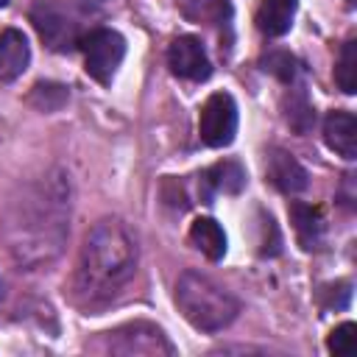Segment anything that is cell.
Here are the masks:
<instances>
[{
	"mask_svg": "<svg viewBox=\"0 0 357 357\" xmlns=\"http://www.w3.org/2000/svg\"><path fill=\"white\" fill-rule=\"evenodd\" d=\"M84 67L98 84H109L126 56V39L112 28H95L81 36Z\"/></svg>",
	"mask_w": 357,
	"mask_h": 357,
	"instance_id": "obj_4",
	"label": "cell"
},
{
	"mask_svg": "<svg viewBox=\"0 0 357 357\" xmlns=\"http://www.w3.org/2000/svg\"><path fill=\"white\" fill-rule=\"evenodd\" d=\"M70 220V184L64 173H45L31 181L14 201L6 240L20 265H39L53 259L67 237Z\"/></svg>",
	"mask_w": 357,
	"mask_h": 357,
	"instance_id": "obj_1",
	"label": "cell"
},
{
	"mask_svg": "<svg viewBox=\"0 0 357 357\" xmlns=\"http://www.w3.org/2000/svg\"><path fill=\"white\" fill-rule=\"evenodd\" d=\"M354 337H357V326L351 321H346V324L332 329V335L326 337V349L332 354H351L354 351Z\"/></svg>",
	"mask_w": 357,
	"mask_h": 357,
	"instance_id": "obj_21",
	"label": "cell"
},
{
	"mask_svg": "<svg viewBox=\"0 0 357 357\" xmlns=\"http://www.w3.org/2000/svg\"><path fill=\"white\" fill-rule=\"evenodd\" d=\"M324 139L343 159H354L357 156V120H354V114L351 112H329L324 120Z\"/></svg>",
	"mask_w": 357,
	"mask_h": 357,
	"instance_id": "obj_11",
	"label": "cell"
},
{
	"mask_svg": "<svg viewBox=\"0 0 357 357\" xmlns=\"http://www.w3.org/2000/svg\"><path fill=\"white\" fill-rule=\"evenodd\" d=\"M201 187H204V201L209 204V198L215 192L223 195H237L245 187V170L237 162H218L212 165L204 176H201Z\"/></svg>",
	"mask_w": 357,
	"mask_h": 357,
	"instance_id": "obj_12",
	"label": "cell"
},
{
	"mask_svg": "<svg viewBox=\"0 0 357 357\" xmlns=\"http://www.w3.org/2000/svg\"><path fill=\"white\" fill-rule=\"evenodd\" d=\"M176 304L187 324L201 332H220L237 318V298L198 271H184L176 282Z\"/></svg>",
	"mask_w": 357,
	"mask_h": 357,
	"instance_id": "obj_3",
	"label": "cell"
},
{
	"mask_svg": "<svg viewBox=\"0 0 357 357\" xmlns=\"http://www.w3.org/2000/svg\"><path fill=\"white\" fill-rule=\"evenodd\" d=\"M39 112H56L64 106L67 100V86L61 84H36L31 89V98H28Z\"/></svg>",
	"mask_w": 357,
	"mask_h": 357,
	"instance_id": "obj_17",
	"label": "cell"
},
{
	"mask_svg": "<svg viewBox=\"0 0 357 357\" xmlns=\"http://www.w3.org/2000/svg\"><path fill=\"white\" fill-rule=\"evenodd\" d=\"M137 271V240L126 223L98 220L78 251L73 273V296L78 304L98 307L114 298Z\"/></svg>",
	"mask_w": 357,
	"mask_h": 357,
	"instance_id": "obj_2",
	"label": "cell"
},
{
	"mask_svg": "<svg viewBox=\"0 0 357 357\" xmlns=\"http://www.w3.org/2000/svg\"><path fill=\"white\" fill-rule=\"evenodd\" d=\"M3 6H8V0H0V8H3Z\"/></svg>",
	"mask_w": 357,
	"mask_h": 357,
	"instance_id": "obj_22",
	"label": "cell"
},
{
	"mask_svg": "<svg viewBox=\"0 0 357 357\" xmlns=\"http://www.w3.org/2000/svg\"><path fill=\"white\" fill-rule=\"evenodd\" d=\"M31 61V47L22 31L6 28L0 33V81H14L25 73Z\"/></svg>",
	"mask_w": 357,
	"mask_h": 357,
	"instance_id": "obj_10",
	"label": "cell"
},
{
	"mask_svg": "<svg viewBox=\"0 0 357 357\" xmlns=\"http://www.w3.org/2000/svg\"><path fill=\"white\" fill-rule=\"evenodd\" d=\"M257 229H259V237H257L259 254H262V257H276V254L282 251V234H279L273 218L259 212V226H257Z\"/></svg>",
	"mask_w": 357,
	"mask_h": 357,
	"instance_id": "obj_19",
	"label": "cell"
},
{
	"mask_svg": "<svg viewBox=\"0 0 357 357\" xmlns=\"http://www.w3.org/2000/svg\"><path fill=\"white\" fill-rule=\"evenodd\" d=\"M284 120L298 131V134H307L315 114H312V106L307 103L304 95H296V98H287L284 100Z\"/></svg>",
	"mask_w": 357,
	"mask_h": 357,
	"instance_id": "obj_18",
	"label": "cell"
},
{
	"mask_svg": "<svg viewBox=\"0 0 357 357\" xmlns=\"http://www.w3.org/2000/svg\"><path fill=\"white\" fill-rule=\"evenodd\" d=\"M31 22L39 31L42 42L53 50H70L73 45L81 42L78 39V22L56 0H39L31 8Z\"/></svg>",
	"mask_w": 357,
	"mask_h": 357,
	"instance_id": "obj_6",
	"label": "cell"
},
{
	"mask_svg": "<svg viewBox=\"0 0 357 357\" xmlns=\"http://www.w3.org/2000/svg\"><path fill=\"white\" fill-rule=\"evenodd\" d=\"M198 134L204 145L209 148H226L237 134V106L229 92H215L206 98L201 117H198Z\"/></svg>",
	"mask_w": 357,
	"mask_h": 357,
	"instance_id": "obj_5",
	"label": "cell"
},
{
	"mask_svg": "<svg viewBox=\"0 0 357 357\" xmlns=\"http://www.w3.org/2000/svg\"><path fill=\"white\" fill-rule=\"evenodd\" d=\"M167 64H170L173 75L187 78V81H206L209 73H212L206 47L195 36H178V39H173L170 47H167Z\"/></svg>",
	"mask_w": 357,
	"mask_h": 357,
	"instance_id": "obj_8",
	"label": "cell"
},
{
	"mask_svg": "<svg viewBox=\"0 0 357 357\" xmlns=\"http://www.w3.org/2000/svg\"><path fill=\"white\" fill-rule=\"evenodd\" d=\"M290 220L296 226L298 243L307 251L321 243V234H324V212H321V206H310V204L293 201L290 204Z\"/></svg>",
	"mask_w": 357,
	"mask_h": 357,
	"instance_id": "obj_14",
	"label": "cell"
},
{
	"mask_svg": "<svg viewBox=\"0 0 357 357\" xmlns=\"http://www.w3.org/2000/svg\"><path fill=\"white\" fill-rule=\"evenodd\" d=\"M106 335V346L114 354H173L170 340L151 324H128Z\"/></svg>",
	"mask_w": 357,
	"mask_h": 357,
	"instance_id": "obj_7",
	"label": "cell"
},
{
	"mask_svg": "<svg viewBox=\"0 0 357 357\" xmlns=\"http://www.w3.org/2000/svg\"><path fill=\"white\" fill-rule=\"evenodd\" d=\"M190 243H192L206 259H212V262L223 259V254H226V234H223L220 223L212 220V218H198V220L190 226Z\"/></svg>",
	"mask_w": 357,
	"mask_h": 357,
	"instance_id": "obj_15",
	"label": "cell"
},
{
	"mask_svg": "<svg viewBox=\"0 0 357 357\" xmlns=\"http://www.w3.org/2000/svg\"><path fill=\"white\" fill-rule=\"evenodd\" d=\"M335 81L346 95H354L357 89V42L346 39L337 56V67H335Z\"/></svg>",
	"mask_w": 357,
	"mask_h": 357,
	"instance_id": "obj_16",
	"label": "cell"
},
{
	"mask_svg": "<svg viewBox=\"0 0 357 357\" xmlns=\"http://www.w3.org/2000/svg\"><path fill=\"white\" fill-rule=\"evenodd\" d=\"M298 0H262L257 6L254 22L265 36H284L293 25Z\"/></svg>",
	"mask_w": 357,
	"mask_h": 357,
	"instance_id": "obj_13",
	"label": "cell"
},
{
	"mask_svg": "<svg viewBox=\"0 0 357 357\" xmlns=\"http://www.w3.org/2000/svg\"><path fill=\"white\" fill-rule=\"evenodd\" d=\"M265 176H268V181H271L279 192H287V195L301 192V190H307V184H310V176H307V170L301 167V162H298L293 153L282 151V148H271V151L265 153Z\"/></svg>",
	"mask_w": 357,
	"mask_h": 357,
	"instance_id": "obj_9",
	"label": "cell"
},
{
	"mask_svg": "<svg viewBox=\"0 0 357 357\" xmlns=\"http://www.w3.org/2000/svg\"><path fill=\"white\" fill-rule=\"evenodd\" d=\"M262 67H265V73H271V75H276L279 81H293V75H296V59L290 56V53H284V50H276V53H268L265 59H262Z\"/></svg>",
	"mask_w": 357,
	"mask_h": 357,
	"instance_id": "obj_20",
	"label": "cell"
}]
</instances>
